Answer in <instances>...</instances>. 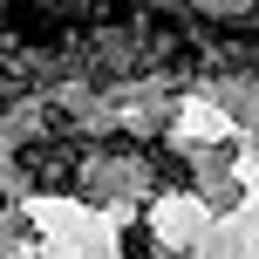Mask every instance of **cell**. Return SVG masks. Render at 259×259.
<instances>
[{
    "label": "cell",
    "mask_w": 259,
    "mask_h": 259,
    "mask_svg": "<svg viewBox=\"0 0 259 259\" xmlns=\"http://www.w3.org/2000/svg\"><path fill=\"white\" fill-rule=\"evenodd\" d=\"M14 164H21V178L34 191H68L82 170V137H34L14 150Z\"/></svg>",
    "instance_id": "cell-1"
},
{
    "label": "cell",
    "mask_w": 259,
    "mask_h": 259,
    "mask_svg": "<svg viewBox=\"0 0 259 259\" xmlns=\"http://www.w3.org/2000/svg\"><path fill=\"white\" fill-rule=\"evenodd\" d=\"M143 252H150V225H130L123 232V259H143Z\"/></svg>",
    "instance_id": "cell-3"
},
{
    "label": "cell",
    "mask_w": 259,
    "mask_h": 259,
    "mask_svg": "<svg viewBox=\"0 0 259 259\" xmlns=\"http://www.w3.org/2000/svg\"><path fill=\"white\" fill-rule=\"evenodd\" d=\"M143 164H150V178L164 184V191H178V184H191V164H184L178 150H164V143H150V150H143Z\"/></svg>",
    "instance_id": "cell-2"
}]
</instances>
